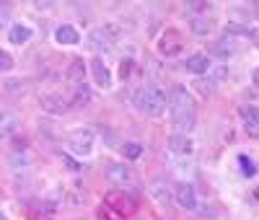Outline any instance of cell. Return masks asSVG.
Listing matches in <instances>:
<instances>
[{
    "label": "cell",
    "mask_w": 259,
    "mask_h": 220,
    "mask_svg": "<svg viewBox=\"0 0 259 220\" xmlns=\"http://www.w3.org/2000/svg\"><path fill=\"white\" fill-rule=\"evenodd\" d=\"M233 52H236V41L233 39H221L218 44H215V55L223 57V60H228Z\"/></svg>",
    "instance_id": "obj_22"
},
{
    "label": "cell",
    "mask_w": 259,
    "mask_h": 220,
    "mask_svg": "<svg viewBox=\"0 0 259 220\" xmlns=\"http://www.w3.org/2000/svg\"><path fill=\"white\" fill-rule=\"evenodd\" d=\"M99 217H101V220H122V215H117L114 210H109V207H106V205L101 207V212H99Z\"/></svg>",
    "instance_id": "obj_26"
},
{
    "label": "cell",
    "mask_w": 259,
    "mask_h": 220,
    "mask_svg": "<svg viewBox=\"0 0 259 220\" xmlns=\"http://www.w3.org/2000/svg\"><path fill=\"white\" fill-rule=\"evenodd\" d=\"M0 220H8V217H6V215H3V212H0Z\"/></svg>",
    "instance_id": "obj_30"
},
{
    "label": "cell",
    "mask_w": 259,
    "mask_h": 220,
    "mask_svg": "<svg viewBox=\"0 0 259 220\" xmlns=\"http://www.w3.org/2000/svg\"><path fill=\"white\" fill-rule=\"evenodd\" d=\"M119 34H122V29H119L117 24H104V26L94 29L85 41H89V47H91V50L101 52V50H112Z\"/></svg>",
    "instance_id": "obj_4"
},
{
    "label": "cell",
    "mask_w": 259,
    "mask_h": 220,
    "mask_svg": "<svg viewBox=\"0 0 259 220\" xmlns=\"http://www.w3.org/2000/svg\"><path fill=\"white\" fill-rule=\"evenodd\" d=\"M150 194H153V200L161 207H168L171 202H174V189H168V184L161 182V179H156L153 184H150Z\"/></svg>",
    "instance_id": "obj_16"
},
{
    "label": "cell",
    "mask_w": 259,
    "mask_h": 220,
    "mask_svg": "<svg viewBox=\"0 0 259 220\" xmlns=\"http://www.w3.org/2000/svg\"><path fill=\"white\" fill-rule=\"evenodd\" d=\"M65 78H68L73 85H78V83H85V62H83V57H75V60H70L68 70H65Z\"/></svg>",
    "instance_id": "obj_19"
},
{
    "label": "cell",
    "mask_w": 259,
    "mask_h": 220,
    "mask_svg": "<svg viewBox=\"0 0 259 220\" xmlns=\"http://www.w3.org/2000/svg\"><path fill=\"white\" fill-rule=\"evenodd\" d=\"M91 75H94V83L99 88H104V91H109V88L114 85V75L109 70V65H106L101 57H94L91 60Z\"/></svg>",
    "instance_id": "obj_10"
},
{
    "label": "cell",
    "mask_w": 259,
    "mask_h": 220,
    "mask_svg": "<svg viewBox=\"0 0 259 220\" xmlns=\"http://www.w3.org/2000/svg\"><path fill=\"white\" fill-rule=\"evenodd\" d=\"M239 114H241L246 135L254 138V140H259V106H241Z\"/></svg>",
    "instance_id": "obj_11"
},
{
    "label": "cell",
    "mask_w": 259,
    "mask_h": 220,
    "mask_svg": "<svg viewBox=\"0 0 259 220\" xmlns=\"http://www.w3.org/2000/svg\"><path fill=\"white\" fill-rule=\"evenodd\" d=\"M133 60H122V65H119V75L122 78H130V73H133Z\"/></svg>",
    "instance_id": "obj_27"
},
{
    "label": "cell",
    "mask_w": 259,
    "mask_h": 220,
    "mask_svg": "<svg viewBox=\"0 0 259 220\" xmlns=\"http://www.w3.org/2000/svg\"><path fill=\"white\" fill-rule=\"evenodd\" d=\"M62 161H65V163H68V168H70V171H80V168H83V166H80L78 161H73L70 156H62Z\"/></svg>",
    "instance_id": "obj_28"
},
{
    "label": "cell",
    "mask_w": 259,
    "mask_h": 220,
    "mask_svg": "<svg viewBox=\"0 0 259 220\" xmlns=\"http://www.w3.org/2000/svg\"><path fill=\"white\" fill-rule=\"evenodd\" d=\"M168 114H171V124L179 135H189L197 124V104H194L192 94L187 91L184 85H174L168 94Z\"/></svg>",
    "instance_id": "obj_1"
},
{
    "label": "cell",
    "mask_w": 259,
    "mask_h": 220,
    "mask_svg": "<svg viewBox=\"0 0 259 220\" xmlns=\"http://www.w3.org/2000/svg\"><path fill=\"white\" fill-rule=\"evenodd\" d=\"M174 202L187 210V212H194L200 207V197H197V189H194L189 182H177L174 184Z\"/></svg>",
    "instance_id": "obj_7"
},
{
    "label": "cell",
    "mask_w": 259,
    "mask_h": 220,
    "mask_svg": "<svg viewBox=\"0 0 259 220\" xmlns=\"http://www.w3.org/2000/svg\"><path fill=\"white\" fill-rule=\"evenodd\" d=\"M158 52L163 57H179L184 52V36L179 29H166L158 39Z\"/></svg>",
    "instance_id": "obj_5"
},
{
    "label": "cell",
    "mask_w": 259,
    "mask_h": 220,
    "mask_svg": "<svg viewBox=\"0 0 259 220\" xmlns=\"http://www.w3.org/2000/svg\"><path fill=\"white\" fill-rule=\"evenodd\" d=\"M39 106L45 109L47 114H55V117L65 114V112H68V109H70V104L65 101V99H62L60 94H45V96L39 99Z\"/></svg>",
    "instance_id": "obj_12"
},
{
    "label": "cell",
    "mask_w": 259,
    "mask_h": 220,
    "mask_svg": "<svg viewBox=\"0 0 259 220\" xmlns=\"http://www.w3.org/2000/svg\"><path fill=\"white\" fill-rule=\"evenodd\" d=\"M184 68H187V73L205 75V73H210V68H212V60H210L205 52H194V55H189V57L184 60Z\"/></svg>",
    "instance_id": "obj_13"
},
{
    "label": "cell",
    "mask_w": 259,
    "mask_h": 220,
    "mask_svg": "<svg viewBox=\"0 0 259 220\" xmlns=\"http://www.w3.org/2000/svg\"><path fill=\"white\" fill-rule=\"evenodd\" d=\"M189 29L194 36H207L212 31V18L207 13H189Z\"/></svg>",
    "instance_id": "obj_15"
},
{
    "label": "cell",
    "mask_w": 259,
    "mask_h": 220,
    "mask_svg": "<svg viewBox=\"0 0 259 220\" xmlns=\"http://www.w3.org/2000/svg\"><path fill=\"white\" fill-rule=\"evenodd\" d=\"M122 153H124V158H127V161H140V158H143V153H145V148H143L140 143H124Z\"/></svg>",
    "instance_id": "obj_21"
},
{
    "label": "cell",
    "mask_w": 259,
    "mask_h": 220,
    "mask_svg": "<svg viewBox=\"0 0 259 220\" xmlns=\"http://www.w3.org/2000/svg\"><path fill=\"white\" fill-rule=\"evenodd\" d=\"M106 179H109V184H114L119 192H124L135 184V173L127 163H109L106 166Z\"/></svg>",
    "instance_id": "obj_6"
},
{
    "label": "cell",
    "mask_w": 259,
    "mask_h": 220,
    "mask_svg": "<svg viewBox=\"0 0 259 220\" xmlns=\"http://www.w3.org/2000/svg\"><path fill=\"white\" fill-rule=\"evenodd\" d=\"M254 83H256V85H259V68H256V70H254Z\"/></svg>",
    "instance_id": "obj_29"
},
{
    "label": "cell",
    "mask_w": 259,
    "mask_h": 220,
    "mask_svg": "<svg viewBox=\"0 0 259 220\" xmlns=\"http://www.w3.org/2000/svg\"><path fill=\"white\" fill-rule=\"evenodd\" d=\"M13 65H16L13 55H11V52H6V50H0V70L8 73V70H13Z\"/></svg>",
    "instance_id": "obj_24"
},
{
    "label": "cell",
    "mask_w": 259,
    "mask_h": 220,
    "mask_svg": "<svg viewBox=\"0 0 259 220\" xmlns=\"http://www.w3.org/2000/svg\"><path fill=\"white\" fill-rule=\"evenodd\" d=\"M94 145H96V132L91 127H78L68 135V150L75 153V156H80V158L91 156Z\"/></svg>",
    "instance_id": "obj_3"
},
{
    "label": "cell",
    "mask_w": 259,
    "mask_h": 220,
    "mask_svg": "<svg viewBox=\"0 0 259 220\" xmlns=\"http://www.w3.org/2000/svg\"><path fill=\"white\" fill-rule=\"evenodd\" d=\"M166 104H168V96L161 91L158 85H143L140 91L135 94L138 112H143L148 117H161L166 112Z\"/></svg>",
    "instance_id": "obj_2"
},
{
    "label": "cell",
    "mask_w": 259,
    "mask_h": 220,
    "mask_svg": "<svg viewBox=\"0 0 259 220\" xmlns=\"http://www.w3.org/2000/svg\"><path fill=\"white\" fill-rule=\"evenodd\" d=\"M166 148L171 156H177V158H189L192 153H194V140L189 135H179V132H174L168 140H166Z\"/></svg>",
    "instance_id": "obj_9"
},
{
    "label": "cell",
    "mask_w": 259,
    "mask_h": 220,
    "mask_svg": "<svg viewBox=\"0 0 259 220\" xmlns=\"http://www.w3.org/2000/svg\"><path fill=\"white\" fill-rule=\"evenodd\" d=\"M6 91H11V94H21V91H24V88H26V83L24 80H6Z\"/></svg>",
    "instance_id": "obj_25"
},
{
    "label": "cell",
    "mask_w": 259,
    "mask_h": 220,
    "mask_svg": "<svg viewBox=\"0 0 259 220\" xmlns=\"http://www.w3.org/2000/svg\"><path fill=\"white\" fill-rule=\"evenodd\" d=\"M104 205L109 207V210H114L117 215H133L135 212V200L130 197L127 192H119V189H114V192H109L104 197Z\"/></svg>",
    "instance_id": "obj_8"
},
{
    "label": "cell",
    "mask_w": 259,
    "mask_h": 220,
    "mask_svg": "<svg viewBox=\"0 0 259 220\" xmlns=\"http://www.w3.org/2000/svg\"><path fill=\"white\" fill-rule=\"evenodd\" d=\"M239 166H241V173L244 176H256V163L249 156H239Z\"/></svg>",
    "instance_id": "obj_23"
},
{
    "label": "cell",
    "mask_w": 259,
    "mask_h": 220,
    "mask_svg": "<svg viewBox=\"0 0 259 220\" xmlns=\"http://www.w3.org/2000/svg\"><path fill=\"white\" fill-rule=\"evenodd\" d=\"M55 41L62 47H73V44H80V31L73 24H60L55 29Z\"/></svg>",
    "instance_id": "obj_14"
},
{
    "label": "cell",
    "mask_w": 259,
    "mask_h": 220,
    "mask_svg": "<svg viewBox=\"0 0 259 220\" xmlns=\"http://www.w3.org/2000/svg\"><path fill=\"white\" fill-rule=\"evenodd\" d=\"M18 129V117L13 112H0V138H13Z\"/></svg>",
    "instance_id": "obj_20"
},
{
    "label": "cell",
    "mask_w": 259,
    "mask_h": 220,
    "mask_svg": "<svg viewBox=\"0 0 259 220\" xmlns=\"http://www.w3.org/2000/svg\"><path fill=\"white\" fill-rule=\"evenodd\" d=\"M31 36H34V31H31V26H26V24H13V26L8 29V41L16 44V47L31 41Z\"/></svg>",
    "instance_id": "obj_18"
},
{
    "label": "cell",
    "mask_w": 259,
    "mask_h": 220,
    "mask_svg": "<svg viewBox=\"0 0 259 220\" xmlns=\"http://www.w3.org/2000/svg\"><path fill=\"white\" fill-rule=\"evenodd\" d=\"M91 101H94L91 85H89V83H78V85H75V91H73V99H70V106L83 109V106H89Z\"/></svg>",
    "instance_id": "obj_17"
}]
</instances>
